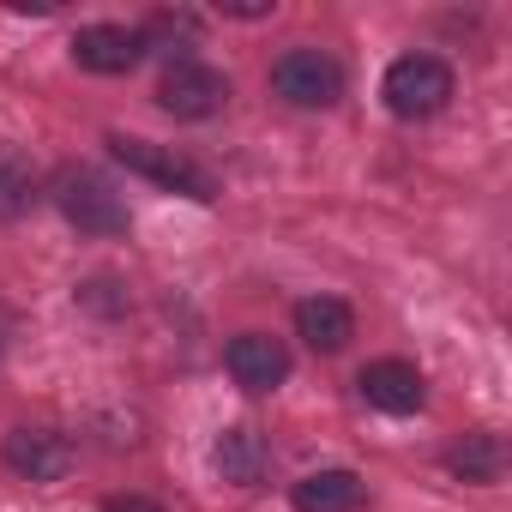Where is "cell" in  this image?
<instances>
[{
    "label": "cell",
    "instance_id": "obj_1",
    "mask_svg": "<svg viewBox=\"0 0 512 512\" xmlns=\"http://www.w3.org/2000/svg\"><path fill=\"white\" fill-rule=\"evenodd\" d=\"M55 211L79 229V235H121L127 229V199L115 193L109 175H97L91 163H61L49 181Z\"/></svg>",
    "mask_w": 512,
    "mask_h": 512
},
{
    "label": "cell",
    "instance_id": "obj_4",
    "mask_svg": "<svg viewBox=\"0 0 512 512\" xmlns=\"http://www.w3.org/2000/svg\"><path fill=\"white\" fill-rule=\"evenodd\" d=\"M229 103V79L193 55H175L157 79V109L175 115V121H211L217 109Z\"/></svg>",
    "mask_w": 512,
    "mask_h": 512
},
{
    "label": "cell",
    "instance_id": "obj_11",
    "mask_svg": "<svg viewBox=\"0 0 512 512\" xmlns=\"http://www.w3.org/2000/svg\"><path fill=\"white\" fill-rule=\"evenodd\" d=\"M296 338L314 356H338L356 338V308L338 296H308V302H296Z\"/></svg>",
    "mask_w": 512,
    "mask_h": 512
},
{
    "label": "cell",
    "instance_id": "obj_10",
    "mask_svg": "<svg viewBox=\"0 0 512 512\" xmlns=\"http://www.w3.org/2000/svg\"><path fill=\"white\" fill-rule=\"evenodd\" d=\"M73 61H79L85 73L121 79V73H133V67L145 61V43H139V31H127V25H85V31L73 37Z\"/></svg>",
    "mask_w": 512,
    "mask_h": 512
},
{
    "label": "cell",
    "instance_id": "obj_9",
    "mask_svg": "<svg viewBox=\"0 0 512 512\" xmlns=\"http://www.w3.org/2000/svg\"><path fill=\"white\" fill-rule=\"evenodd\" d=\"M211 464H217V476H223V482H235V488H260V482L272 476V440H266L260 428L235 422V428H223V434H217Z\"/></svg>",
    "mask_w": 512,
    "mask_h": 512
},
{
    "label": "cell",
    "instance_id": "obj_16",
    "mask_svg": "<svg viewBox=\"0 0 512 512\" xmlns=\"http://www.w3.org/2000/svg\"><path fill=\"white\" fill-rule=\"evenodd\" d=\"M103 512H163L157 500H145V494H109L103 500Z\"/></svg>",
    "mask_w": 512,
    "mask_h": 512
},
{
    "label": "cell",
    "instance_id": "obj_5",
    "mask_svg": "<svg viewBox=\"0 0 512 512\" xmlns=\"http://www.w3.org/2000/svg\"><path fill=\"white\" fill-rule=\"evenodd\" d=\"M272 91L290 109H332L344 97V67L326 49H290L272 61Z\"/></svg>",
    "mask_w": 512,
    "mask_h": 512
},
{
    "label": "cell",
    "instance_id": "obj_14",
    "mask_svg": "<svg viewBox=\"0 0 512 512\" xmlns=\"http://www.w3.org/2000/svg\"><path fill=\"white\" fill-rule=\"evenodd\" d=\"M31 199H37V169H31V157H25L19 145H0V223L19 217V211H31Z\"/></svg>",
    "mask_w": 512,
    "mask_h": 512
},
{
    "label": "cell",
    "instance_id": "obj_7",
    "mask_svg": "<svg viewBox=\"0 0 512 512\" xmlns=\"http://www.w3.org/2000/svg\"><path fill=\"white\" fill-rule=\"evenodd\" d=\"M356 392H362V404L380 410V416H410V410H422V398H428L416 362H404V356H380V362H368V368L356 374Z\"/></svg>",
    "mask_w": 512,
    "mask_h": 512
},
{
    "label": "cell",
    "instance_id": "obj_3",
    "mask_svg": "<svg viewBox=\"0 0 512 512\" xmlns=\"http://www.w3.org/2000/svg\"><path fill=\"white\" fill-rule=\"evenodd\" d=\"M109 151H115V163H127L133 175H145V181H157V187H169L181 199H199V205L217 199V175L205 163L169 151V145H151V139H133V133H109Z\"/></svg>",
    "mask_w": 512,
    "mask_h": 512
},
{
    "label": "cell",
    "instance_id": "obj_6",
    "mask_svg": "<svg viewBox=\"0 0 512 512\" xmlns=\"http://www.w3.org/2000/svg\"><path fill=\"white\" fill-rule=\"evenodd\" d=\"M223 368H229V380H235L241 392L266 398V392H278V386L290 380V350H284V338H272V332H235L229 350H223Z\"/></svg>",
    "mask_w": 512,
    "mask_h": 512
},
{
    "label": "cell",
    "instance_id": "obj_15",
    "mask_svg": "<svg viewBox=\"0 0 512 512\" xmlns=\"http://www.w3.org/2000/svg\"><path fill=\"white\" fill-rule=\"evenodd\" d=\"M193 37H199V19L193 13H151L145 25H139V43H145V55L151 49H163V55H187L193 49Z\"/></svg>",
    "mask_w": 512,
    "mask_h": 512
},
{
    "label": "cell",
    "instance_id": "obj_2",
    "mask_svg": "<svg viewBox=\"0 0 512 512\" xmlns=\"http://www.w3.org/2000/svg\"><path fill=\"white\" fill-rule=\"evenodd\" d=\"M452 91H458V79L440 55H398L380 79V97L398 121H434L452 103Z\"/></svg>",
    "mask_w": 512,
    "mask_h": 512
},
{
    "label": "cell",
    "instance_id": "obj_8",
    "mask_svg": "<svg viewBox=\"0 0 512 512\" xmlns=\"http://www.w3.org/2000/svg\"><path fill=\"white\" fill-rule=\"evenodd\" d=\"M0 458H7V470L25 476V482H61L73 470V446L55 428H13L7 446H0Z\"/></svg>",
    "mask_w": 512,
    "mask_h": 512
},
{
    "label": "cell",
    "instance_id": "obj_13",
    "mask_svg": "<svg viewBox=\"0 0 512 512\" xmlns=\"http://www.w3.org/2000/svg\"><path fill=\"white\" fill-rule=\"evenodd\" d=\"M446 470H452L458 482L488 488V482H500V476H506V440H500V434H488V428H470L464 440H452V446H446Z\"/></svg>",
    "mask_w": 512,
    "mask_h": 512
},
{
    "label": "cell",
    "instance_id": "obj_12",
    "mask_svg": "<svg viewBox=\"0 0 512 512\" xmlns=\"http://www.w3.org/2000/svg\"><path fill=\"white\" fill-rule=\"evenodd\" d=\"M290 506L296 512H362L368 506V482L356 470H308L290 488Z\"/></svg>",
    "mask_w": 512,
    "mask_h": 512
}]
</instances>
